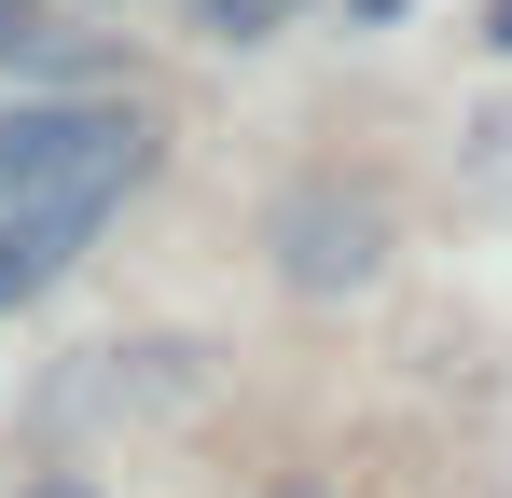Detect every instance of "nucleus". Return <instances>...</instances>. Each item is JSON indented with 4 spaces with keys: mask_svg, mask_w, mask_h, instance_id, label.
<instances>
[{
    "mask_svg": "<svg viewBox=\"0 0 512 498\" xmlns=\"http://www.w3.org/2000/svg\"><path fill=\"white\" fill-rule=\"evenodd\" d=\"M125 180H139V166H97V180H56V194H14V208H0V305H42V291L97 249V222L125 208Z\"/></svg>",
    "mask_w": 512,
    "mask_h": 498,
    "instance_id": "f03ea898",
    "label": "nucleus"
},
{
    "mask_svg": "<svg viewBox=\"0 0 512 498\" xmlns=\"http://www.w3.org/2000/svg\"><path fill=\"white\" fill-rule=\"evenodd\" d=\"M499 42H512V0H499Z\"/></svg>",
    "mask_w": 512,
    "mask_h": 498,
    "instance_id": "0eeeda50",
    "label": "nucleus"
},
{
    "mask_svg": "<svg viewBox=\"0 0 512 498\" xmlns=\"http://www.w3.org/2000/svg\"><path fill=\"white\" fill-rule=\"evenodd\" d=\"M28 42H42V14H28V0H0V56H28Z\"/></svg>",
    "mask_w": 512,
    "mask_h": 498,
    "instance_id": "39448f33",
    "label": "nucleus"
},
{
    "mask_svg": "<svg viewBox=\"0 0 512 498\" xmlns=\"http://www.w3.org/2000/svg\"><path fill=\"white\" fill-rule=\"evenodd\" d=\"M42 498H97V485H42Z\"/></svg>",
    "mask_w": 512,
    "mask_h": 498,
    "instance_id": "423d86ee",
    "label": "nucleus"
},
{
    "mask_svg": "<svg viewBox=\"0 0 512 498\" xmlns=\"http://www.w3.org/2000/svg\"><path fill=\"white\" fill-rule=\"evenodd\" d=\"M97 166H153V125L125 97H0V208L97 180Z\"/></svg>",
    "mask_w": 512,
    "mask_h": 498,
    "instance_id": "f257e3e1",
    "label": "nucleus"
},
{
    "mask_svg": "<svg viewBox=\"0 0 512 498\" xmlns=\"http://www.w3.org/2000/svg\"><path fill=\"white\" fill-rule=\"evenodd\" d=\"M374 249H388L374 194H291V208H277V277H291V291H360Z\"/></svg>",
    "mask_w": 512,
    "mask_h": 498,
    "instance_id": "7ed1b4c3",
    "label": "nucleus"
},
{
    "mask_svg": "<svg viewBox=\"0 0 512 498\" xmlns=\"http://www.w3.org/2000/svg\"><path fill=\"white\" fill-rule=\"evenodd\" d=\"M291 14H305V0H194L208 42H263V28H291Z\"/></svg>",
    "mask_w": 512,
    "mask_h": 498,
    "instance_id": "20e7f679",
    "label": "nucleus"
}]
</instances>
